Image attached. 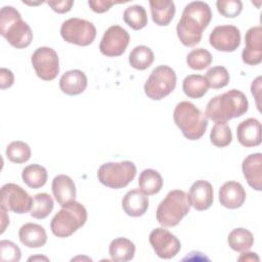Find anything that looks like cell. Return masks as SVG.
<instances>
[{
    "label": "cell",
    "mask_w": 262,
    "mask_h": 262,
    "mask_svg": "<svg viewBox=\"0 0 262 262\" xmlns=\"http://www.w3.org/2000/svg\"><path fill=\"white\" fill-rule=\"evenodd\" d=\"M249 101L246 95L236 89L228 90L209 100L206 116L215 123H226L248 112Z\"/></svg>",
    "instance_id": "7a4b0ae2"
},
{
    "label": "cell",
    "mask_w": 262,
    "mask_h": 262,
    "mask_svg": "<svg viewBox=\"0 0 262 262\" xmlns=\"http://www.w3.org/2000/svg\"><path fill=\"white\" fill-rule=\"evenodd\" d=\"M212 18L210 6L203 1L188 3L179 19L176 32L180 42L187 47H193L202 40L203 32Z\"/></svg>",
    "instance_id": "6da1fadb"
},
{
    "label": "cell",
    "mask_w": 262,
    "mask_h": 262,
    "mask_svg": "<svg viewBox=\"0 0 262 262\" xmlns=\"http://www.w3.org/2000/svg\"><path fill=\"white\" fill-rule=\"evenodd\" d=\"M152 21L158 26H168L176 11L175 3L171 0H149Z\"/></svg>",
    "instance_id": "cb8c5ba5"
},
{
    "label": "cell",
    "mask_w": 262,
    "mask_h": 262,
    "mask_svg": "<svg viewBox=\"0 0 262 262\" xmlns=\"http://www.w3.org/2000/svg\"><path fill=\"white\" fill-rule=\"evenodd\" d=\"M211 142L217 147H225L232 141V133L226 123H216L210 133Z\"/></svg>",
    "instance_id": "d590c367"
},
{
    "label": "cell",
    "mask_w": 262,
    "mask_h": 262,
    "mask_svg": "<svg viewBox=\"0 0 262 262\" xmlns=\"http://www.w3.org/2000/svg\"><path fill=\"white\" fill-rule=\"evenodd\" d=\"M209 85L207 80L202 75H188L184 78L182 83V90L189 98H201L208 91Z\"/></svg>",
    "instance_id": "4316f807"
},
{
    "label": "cell",
    "mask_w": 262,
    "mask_h": 262,
    "mask_svg": "<svg viewBox=\"0 0 262 262\" xmlns=\"http://www.w3.org/2000/svg\"><path fill=\"white\" fill-rule=\"evenodd\" d=\"M205 79L207 80L209 87L213 89H220L229 83L230 76L224 67L216 66L207 71Z\"/></svg>",
    "instance_id": "836d02e7"
},
{
    "label": "cell",
    "mask_w": 262,
    "mask_h": 262,
    "mask_svg": "<svg viewBox=\"0 0 262 262\" xmlns=\"http://www.w3.org/2000/svg\"><path fill=\"white\" fill-rule=\"evenodd\" d=\"M155 60V54L152 50L145 46L139 45L132 49L129 54V63L132 68L143 71L149 68Z\"/></svg>",
    "instance_id": "f546056e"
},
{
    "label": "cell",
    "mask_w": 262,
    "mask_h": 262,
    "mask_svg": "<svg viewBox=\"0 0 262 262\" xmlns=\"http://www.w3.org/2000/svg\"><path fill=\"white\" fill-rule=\"evenodd\" d=\"M35 259H45V260H48V258H46V257H31V258H29V260H35Z\"/></svg>",
    "instance_id": "f6af8a7d"
},
{
    "label": "cell",
    "mask_w": 262,
    "mask_h": 262,
    "mask_svg": "<svg viewBox=\"0 0 262 262\" xmlns=\"http://www.w3.org/2000/svg\"><path fill=\"white\" fill-rule=\"evenodd\" d=\"M173 119L183 136L189 140L200 139L208 127V118L189 101H180L174 108Z\"/></svg>",
    "instance_id": "277c9868"
},
{
    "label": "cell",
    "mask_w": 262,
    "mask_h": 262,
    "mask_svg": "<svg viewBox=\"0 0 262 262\" xmlns=\"http://www.w3.org/2000/svg\"><path fill=\"white\" fill-rule=\"evenodd\" d=\"M148 198L140 189L129 190L122 200V207L125 213L131 217L144 215L148 208Z\"/></svg>",
    "instance_id": "ffe728a7"
},
{
    "label": "cell",
    "mask_w": 262,
    "mask_h": 262,
    "mask_svg": "<svg viewBox=\"0 0 262 262\" xmlns=\"http://www.w3.org/2000/svg\"><path fill=\"white\" fill-rule=\"evenodd\" d=\"M229 247L235 252H246L254 245V236L246 228L238 227L230 231L227 237Z\"/></svg>",
    "instance_id": "f1b7e54d"
},
{
    "label": "cell",
    "mask_w": 262,
    "mask_h": 262,
    "mask_svg": "<svg viewBox=\"0 0 262 262\" xmlns=\"http://www.w3.org/2000/svg\"><path fill=\"white\" fill-rule=\"evenodd\" d=\"M52 193L56 202L63 206L76 198V186L71 177L64 174L57 175L52 180Z\"/></svg>",
    "instance_id": "44dd1931"
},
{
    "label": "cell",
    "mask_w": 262,
    "mask_h": 262,
    "mask_svg": "<svg viewBox=\"0 0 262 262\" xmlns=\"http://www.w3.org/2000/svg\"><path fill=\"white\" fill-rule=\"evenodd\" d=\"M108 253L114 261H130L135 254V245L126 237H117L111 242Z\"/></svg>",
    "instance_id": "d4e9b609"
},
{
    "label": "cell",
    "mask_w": 262,
    "mask_h": 262,
    "mask_svg": "<svg viewBox=\"0 0 262 262\" xmlns=\"http://www.w3.org/2000/svg\"><path fill=\"white\" fill-rule=\"evenodd\" d=\"M47 170L43 166L38 164H32L25 167L21 173L23 181L30 188L33 189H37L44 186L47 181Z\"/></svg>",
    "instance_id": "83f0119b"
},
{
    "label": "cell",
    "mask_w": 262,
    "mask_h": 262,
    "mask_svg": "<svg viewBox=\"0 0 262 262\" xmlns=\"http://www.w3.org/2000/svg\"><path fill=\"white\" fill-rule=\"evenodd\" d=\"M32 66L36 75L44 80L51 81L59 73V59L56 51L50 47H39L32 54Z\"/></svg>",
    "instance_id": "30bf717a"
},
{
    "label": "cell",
    "mask_w": 262,
    "mask_h": 262,
    "mask_svg": "<svg viewBox=\"0 0 262 262\" xmlns=\"http://www.w3.org/2000/svg\"><path fill=\"white\" fill-rule=\"evenodd\" d=\"M87 87V77L80 70L66 72L59 79L60 90L68 95H78Z\"/></svg>",
    "instance_id": "7402d4cb"
},
{
    "label": "cell",
    "mask_w": 262,
    "mask_h": 262,
    "mask_svg": "<svg viewBox=\"0 0 262 262\" xmlns=\"http://www.w3.org/2000/svg\"><path fill=\"white\" fill-rule=\"evenodd\" d=\"M209 42L218 51L232 52L241 45V32L232 25L217 26L211 32Z\"/></svg>",
    "instance_id": "5bb4252c"
},
{
    "label": "cell",
    "mask_w": 262,
    "mask_h": 262,
    "mask_svg": "<svg viewBox=\"0 0 262 262\" xmlns=\"http://www.w3.org/2000/svg\"><path fill=\"white\" fill-rule=\"evenodd\" d=\"M261 77H257L253 82H252V85H251V92L252 94L254 95V97L256 98V104H257V107L258 110L260 111V102H259V99H260V96H261Z\"/></svg>",
    "instance_id": "b9f144b4"
},
{
    "label": "cell",
    "mask_w": 262,
    "mask_h": 262,
    "mask_svg": "<svg viewBox=\"0 0 262 262\" xmlns=\"http://www.w3.org/2000/svg\"><path fill=\"white\" fill-rule=\"evenodd\" d=\"M53 206L54 203L50 194L46 192L37 193L33 198L30 215L36 219H44L51 213Z\"/></svg>",
    "instance_id": "4dcf8cb0"
},
{
    "label": "cell",
    "mask_w": 262,
    "mask_h": 262,
    "mask_svg": "<svg viewBox=\"0 0 262 262\" xmlns=\"http://www.w3.org/2000/svg\"><path fill=\"white\" fill-rule=\"evenodd\" d=\"M236 136L243 146H258L261 143V123L254 118L241 122L236 128Z\"/></svg>",
    "instance_id": "ac0fdd59"
},
{
    "label": "cell",
    "mask_w": 262,
    "mask_h": 262,
    "mask_svg": "<svg viewBox=\"0 0 262 262\" xmlns=\"http://www.w3.org/2000/svg\"><path fill=\"white\" fill-rule=\"evenodd\" d=\"M87 221V211L85 207L72 201L63 206L53 216L50 222V229L57 237H68L82 227Z\"/></svg>",
    "instance_id": "5b68a950"
},
{
    "label": "cell",
    "mask_w": 262,
    "mask_h": 262,
    "mask_svg": "<svg viewBox=\"0 0 262 262\" xmlns=\"http://www.w3.org/2000/svg\"><path fill=\"white\" fill-rule=\"evenodd\" d=\"M33 198L19 185L6 183L1 187V206L7 211L25 214L31 211Z\"/></svg>",
    "instance_id": "8fae6325"
},
{
    "label": "cell",
    "mask_w": 262,
    "mask_h": 262,
    "mask_svg": "<svg viewBox=\"0 0 262 262\" xmlns=\"http://www.w3.org/2000/svg\"><path fill=\"white\" fill-rule=\"evenodd\" d=\"M0 34L11 46L18 49L28 47L33 40L30 26L12 6H3L0 10Z\"/></svg>",
    "instance_id": "3957f363"
},
{
    "label": "cell",
    "mask_w": 262,
    "mask_h": 262,
    "mask_svg": "<svg viewBox=\"0 0 262 262\" xmlns=\"http://www.w3.org/2000/svg\"><path fill=\"white\" fill-rule=\"evenodd\" d=\"M149 243L156 254L162 259L175 257L181 249L180 241L164 227L152 229L149 234Z\"/></svg>",
    "instance_id": "4fadbf2b"
},
{
    "label": "cell",
    "mask_w": 262,
    "mask_h": 262,
    "mask_svg": "<svg viewBox=\"0 0 262 262\" xmlns=\"http://www.w3.org/2000/svg\"><path fill=\"white\" fill-rule=\"evenodd\" d=\"M123 19L133 30H141L147 25L146 10L141 5H131L125 9Z\"/></svg>",
    "instance_id": "1f68e13d"
},
{
    "label": "cell",
    "mask_w": 262,
    "mask_h": 262,
    "mask_svg": "<svg viewBox=\"0 0 262 262\" xmlns=\"http://www.w3.org/2000/svg\"><path fill=\"white\" fill-rule=\"evenodd\" d=\"M188 200L190 206L198 211L209 209L214 201L212 184L206 180H196L189 188Z\"/></svg>",
    "instance_id": "2e32d148"
},
{
    "label": "cell",
    "mask_w": 262,
    "mask_h": 262,
    "mask_svg": "<svg viewBox=\"0 0 262 262\" xmlns=\"http://www.w3.org/2000/svg\"><path fill=\"white\" fill-rule=\"evenodd\" d=\"M238 261H259V257L256 255V253H244L239 258Z\"/></svg>",
    "instance_id": "ee69618b"
},
{
    "label": "cell",
    "mask_w": 262,
    "mask_h": 262,
    "mask_svg": "<svg viewBox=\"0 0 262 262\" xmlns=\"http://www.w3.org/2000/svg\"><path fill=\"white\" fill-rule=\"evenodd\" d=\"M138 185L144 194L152 195L162 189L163 178L157 170L145 169L139 175Z\"/></svg>",
    "instance_id": "484cf974"
},
{
    "label": "cell",
    "mask_w": 262,
    "mask_h": 262,
    "mask_svg": "<svg viewBox=\"0 0 262 262\" xmlns=\"http://www.w3.org/2000/svg\"><path fill=\"white\" fill-rule=\"evenodd\" d=\"M129 41V33L121 26L115 25L104 32L99 44V50L105 56H120L125 52Z\"/></svg>",
    "instance_id": "7c38bea8"
},
{
    "label": "cell",
    "mask_w": 262,
    "mask_h": 262,
    "mask_svg": "<svg viewBox=\"0 0 262 262\" xmlns=\"http://www.w3.org/2000/svg\"><path fill=\"white\" fill-rule=\"evenodd\" d=\"M135 175L136 167L131 161L119 163L108 162L102 164L97 171V177L100 183L114 189L126 187L134 179Z\"/></svg>",
    "instance_id": "52a82bcc"
},
{
    "label": "cell",
    "mask_w": 262,
    "mask_h": 262,
    "mask_svg": "<svg viewBox=\"0 0 262 262\" xmlns=\"http://www.w3.org/2000/svg\"><path fill=\"white\" fill-rule=\"evenodd\" d=\"M189 209L188 194L180 189L171 190L158 206L157 221L163 227L176 226L188 214Z\"/></svg>",
    "instance_id": "8992f818"
},
{
    "label": "cell",
    "mask_w": 262,
    "mask_h": 262,
    "mask_svg": "<svg viewBox=\"0 0 262 262\" xmlns=\"http://www.w3.org/2000/svg\"><path fill=\"white\" fill-rule=\"evenodd\" d=\"M20 249L12 242L3 239L0 242V260L3 262H17L20 260Z\"/></svg>",
    "instance_id": "8d00e7d4"
},
{
    "label": "cell",
    "mask_w": 262,
    "mask_h": 262,
    "mask_svg": "<svg viewBox=\"0 0 262 262\" xmlns=\"http://www.w3.org/2000/svg\"><path fill=\"white\" fill-rule=\"evenodd\" d=\"M216 6L218 12L225 17H235L243 10L241 0H218Z\"/></svg>",
    "instance_id": "74e56055"
},
{
    "label": "cell",
    "mask_w": 262,
    "mask_h": 262,
    "mask_svg": "<svg viewBox=\"0 0 262 262\" xmlns=\"http://www.w3.org/2000/svg\"><path fill=\"white\" fill-rule=\"evenodd\" d=\"M177 77L169 66L155 68L144 84V92L152 100H161L169 95L176 86Z\"/></svg>",
    "instance_id": "ba28073f"
},
{
    "label": "cell",
    "mask_w": 262,
    "mask_h": 262,
    "mask_svg": "<svg viewBox=\"0 0 262 262\" xmlns=\"http://www.w3.org/2000/svg\"><path fill=\"white\" fill-rule=\"evenodd\" d=\"M246 46L242 52V59L249 66H256L262 61V28H250L245 36Z\"/></svg>",
    "instance_id": "9a60e30c"
},
{
    "label": "cell",
    "mask_w": 262,
    "mask_h": 262,
    "mask_svg": "<svg viewBox=\"0 0 262 262\" xmlns=\"http://www.w3.org/2000/svg\"><path fill=\"white\" fill-rule=\"evenodd\" d=\"M20 243L28 248H40L47 242V234L43 226L36 223H26L18 231Z\"/></svg>",
    "instance_id": "603a6c76"
},
{
    "label": "cell",
    "mask_w": 262,
    "mask_h": 262,
    "mask_svg": "<svg viewBox=\"0 0 262 262\" xmlns=\"http://www.w3.org/2000/svg\"><path fill=\"white\" fill-rule=\"evenodd\" d=\"M246 200V191L243 185L236 181H227L219 189V202L228 209L239 208Z\"/></svg>",
    "instance_id": "d6986e66"
},
{
    "label": "cell",
    "mask_w": 262,
    "mask_h": 262,
    "mask_svg": "<svg viewBox=\"0 0 262 262\" xmlns=\"http://www.w3.org/2000/svg\"><path fill=\"white\" fill-rule=\"evenodd\" d=\"M6 156L8 160L15 164L26 163L31 158L30 146L20 140L10 142L6 147Z\"/></svg>",
    "instance_id": "d6a6232c"
},
{
    "label": "cell",
    "mask_w": 262,
    "mask_h": 262,
    "mask_svg": "<svg viewBox=\"0 0 262 262\" xmlns=\"http://www.w3.org/2000/svg\"><path fill=\"white\" fill-rule=\"evenodd\" d=\"M124 3L125 1H110V0H89L88 5L92 11L97 13H103L107 11L114 4Z\"/></svg>",
    "instance_id": "f35d334b"
},
{
    "label": "cell",
    "mask_w": 262,
    "mask_h": 262,
    "mask_svg": "<svg viewBox=\"0 0 262 262\" xmlns=\"http://www.w3.org/2000/svg\"><path fill=\"white\" fill-rule=\"evenodd\" d=\"M6 209L3 207V206H1V213H2V222H1V233H3L4 232V230H5V228H6V226L9 224V218H8V216H7V214H6Z\"/></svg>",
    "instance_id": "7bdbcfd3"
},
{
    "label": "cell",
    "mask_w": 262,
    "mask_h": 262,
    "mask_svg": "<svg viewBox=\"0 0 262 262\" xmlns=\"http://www.w3.org/2000/svg\"><path fill=\"white\" fill-rule=\"evenodd\" d=\"M60 35L68 43L79 46H88L96 37V28L89 20L72 17L62 23L60 27Z\"/></svg>",
    "instance_id": "9c48e42d"
},
{
    "label": "cell",
    "mask_w": 262,
    "mask_h": 262,
    "mask_svg": "<svg viewBox=\"0 0 262 262\" xmlns=\"http://www.w3.org/2000/svg\"><path fill=\"white\" fill-rule=\"evenodd\" d=\"M242 170L248 184L260 191L262 189V155L256 152L246 157L242 164Z\"/></svg>",
    "instance_id": "e0dca14e"
},
{
    "label": "cell",
    "mask_w": 262,
    "mask_h": 262,
    "mask_svg": "<svg viewBox=\"0 0 262 262\" xmlns=\"http://www.w3.org/2000/svg\"><path fill=\"white\" fill-rule=\"evenodd\" d=\"M186 62L190 69L202 71L211 64L212 54L204 48L192 49L186 56Z\"/></svg>",
    "instance_id": "e575fe53"
},
{
    "label": "cell",
    "mask_w": 262,
    "mask_h": 262,
    "mask_svg": "<svg viewBox=\"0 0 262 262\" xmlns=\"http://www.w3.org/2000/svg\"><path fill=\"white\" fill-rule=\"evenodd\" d=\"M14 82V76L12 72L8 69L1 68L0 70V87L1 89H6L12 86Z\"/></svg>",
    "instance_id": "60d3db41"
},
{
    "label": "cell",
    "mask_w": 262,
    "mask_h": 262,
    "mask_svg": "<svg viewBox=\"0 0 262 262\" xmlns=\"http://www.w3.org/2000/svg\"><path fill=\"white\" fill-rule=\"evenodd\" d=\"M47 4L57 13H66L72 9L74 5L73 0H60V1H48Z\"/></svg>",
    "instance_id": "ab89813d"
}]
</instances>
